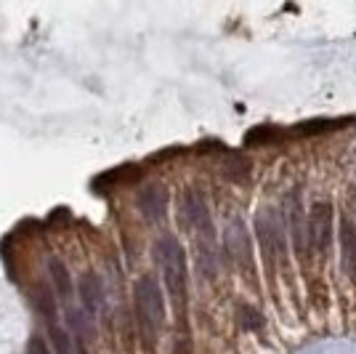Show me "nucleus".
<instances>
[{
	"label": "nucleus",
	"mask_w": 356,
	"mask_h": 354,
	"mask_svg": "<svg viewBox=\"0 0 356 354\" xmlns=\"http://www.w3.org/2000/svg\"><path fill=\"white\" fill-rule=\"evenodd\" d=\"M184 219L197 240V269L205 280H216L218 275V251H216V226L210 219L205 197L200 192H186L181 200Z\"/></svg>",
	"instance_id": "f257e3e1"
},
{
	"label": "nucleus",
	"mask_w": 356,
	"mask_h": 354,
	"mask_svg": "<svg viewBox=\"0 0 356 354\" xmlns=\"http://www.w3.org/2000/svg\"><path fill=\"white\" fill-rule=\"evenodd\" d=\"M154 256H157V264L168 285V293L173 298L176 309H184L186 304V256L184 248L173 235H165L157 240L154 245Z\"/></svg>",
	"instance_id": "f03ea898"
},
{
	"label": "nucleus",
	"mask_w": 356,
	"mask_h": 354,
	"mask_svg": "<svg viewBox=\"0 0 356 354\" xmlns=\"http://www.w3.org/2000/svg\"><path fill=\"white\" fill-rule=\"evenodd\" d=\"M136 311H138V323H141V330L147 341H154L157 333L163 330L165 323V301H163V291L154 277L144 275L141 280L136 282Z\"/></svg>",
	"instance_id": "7ed1b4c3"
},
{
	"label": "nucleus",
	"mask_w": 356,
	"mask_h": 354,
	"mask_svg": "<svg viewBox=\"0 0 356 354\" xmlns=\"http://www.w3.org/2000/svg\"><path fill=\"white\" fill-rule=\"evenodd\" d=\"M258 237H261V248L268 264H274V259H282L287 248V237H284V222L282 216L271 208L258 210Z\"/></svg>",
	"instance_id": "20e7f679"
},
{
	"label": "nucleus",
	"mask_w": 356,
	"mask_h": 354,
	"mask_svg": "<svg viewBox=\"0 0 356 354\" xmlns=\"http://www.w3.org/2000/svg\"><path fill=\"white\" fill-rule=\"evenodd\" d=\"M330 240H332V208L330 203L319 200L309 210V243L316 253H327Z\"/></svg>",
	"instance_id": "39448f33"
},
{
	"label": "nucleus",
	"mask_w": 356,
	"mask_h": 354,
	"mask_svg": "<svg viewBox=\"0 0 356 354\" xmlns=\"http://www.w3.org/2000/svg\"><path fill=\"white\" fill-rule=\"evenodd\" d=\"M223 248H226V253H229L239 266H250V243H248L245 224H242V219H237V216L226 224Z\"/></svg>",
	"instance_id": "423d86ee"
},
{
	"label": "nucleus",
	"mask_w": 356,
	"mask_h": 354,
	"mask_svg": "<svg viewBox=\"0 0 356 354\" xmlns=\"http://www.w3.org/2000/svg\"><path fill=\"white\" fill-rule=\"evenodd\" d=\"M138 208H141L147 222H163L165 210H168V194H165L163 187L152 184V187L141 190V194H138Z\"/></svg>",
	"instance_id": "0eeeda50"
},
{
	"label": "nucleus",
	"mask_w": 356,
	"mask_h": 354,
	"mask_svg": "<svg viewBox=\"0 0 356 354\" xmlns=\"http://www.w3.org/2000/svg\"><path fill=\"white\" fill-rule=\"evenodd\" d=\"M80 298H83V307L88 314H99L104 309V285H102L99 275L88 272L80 277Z\"/></svg>",
	"instance_id": "6e6552de"
},
{
	"label": "nucleus",
	"mask_w": 356,
	"mask_h": 354,
	"mask_svg": "<svg viewBox=\"0 0 356 354\" xmlns=\"http://www.w3.org/2000/svg\"><path fill=\"white\" fill-rule=\"evenodd\" d=\"M48 272H51V280H54V285H56L59 295L70 298V295H72V280H70V269H67V264H64L61 259H56V256H51V259H48Z\"/></svg>",
	"instance_id": "1a4fd4ad"
},
{
	"label": "nucleus",
	"mask_w": 356,
	"mask_h": 354,
	"mask_svg": "<svg viewBox=\"0 0 356 354\" xmlns=\"http://www.w3.org/2000/svg\"><path fill=\"white\" fill-rule=\"evenodd\" d=\"M343 266L348 269V272H354L356 269V226L348 219L343 222Z\"/></svg>",
	"instance_id": "9d476101"
},
{
	"label": "nucleus",
	"mask_w": 356,
	"mask_h": 354,
	"mask_svg": "<svg viewBox=\"0 0 356 354\" xmlns=\"http://www.w3.org/2000/svg\"><path fill=\"white\" fill-rule=\"evenodd\" d=\"M300 216H303V213H300V197L293 194V197H290V213H287L284 219L290 222V232H293V237H296L298 248L303 245V226H300Z\"/></svg>",
	"instance_id": "9b49d317"
},
{
	"label": "nucleus",
	"mask_w": 356,
	"mask_h": 354,
	"mask_svg": "<svg viewBox=\"0 0 356 354\" xmlns=\"http://www.w3.org/2000/svg\"><path fill=\"white\" fill-rule=\"evenodd\" d=\"M239 325H242L245 330H258V328L264 325V317L255 309H250V307H242V309H239Z\"/></svg>",
	"instance_id": "f8f14e48"
},
{
	"label": "nucleus",
	"mask_w": 356,
	"mask_h": 354,
	"mask_svg": "<svg viewBox=\"0 0 356 354\" xmlns=\"http://www.w3.org/2000/svg\"><path fill=\"white\" fill-rule=\"evenodd\" d=\"M27 354H51V349H48V344H45L40 336H35V339L30 341V349H27Z\"/></svg>",
	"instance_id": "ddd939ff"
}]
</instances>
